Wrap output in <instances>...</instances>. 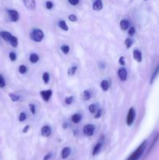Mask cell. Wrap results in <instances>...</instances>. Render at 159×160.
Segmentation results:
<instances>
[{"instance_id":"cell-28","label":"cell","mask_w":159,"mask_h":160,"mask_svg":"<svg viewBox=\"0 0 159 160\" xmlns=\"http://www.w3.org/2000/svg\"><path fill=\"white\" fill-rule=\"evenodd\" d=\"M125 45H126V47L127 48H130V47L132 45V39L129 38H126V40H125Z\"/></svg>"},{"instance_id":"cell-6","label":"cell","mask_w":159,"mask_h":160,"mask_svg":"<svg viewBox=\"0 0 159 160\" xmlns=\"http://www.w3.org/2000/svg\"><path fill=\"white\" fill-rule=\"evenodd\" d=\"M25 7L28 10H34L36 8L35 0H23Z\"/></svg>"},{"instance_id":"cell-20","label":"cell","mask_w":159,"mask_h":160,"mask_svg":"<svg viewBox=\"0 0 159 160\" xmlns=\"http://www.w3.org/2000/svg\"><path fill=\"white\" fill-rule=\"evenodd\" d=\"M39 60V56L38 55L36 54V53H32L30 56V61H31L32 63H36V62H38Z\"/></svg>"},{"instance_id":"cell-16","label":"cell","mask_w":159,"mask_h":160,"mask_svg":"<svg viewBox=\"0 0 159 160\" xmlns=\"http://www.w3.org/2000/svg\"><path fill=\"white\" fill-rule=\"evenodd\" d=\"M101 147H102V143H101V142H98V143L95 145L94 148L92 155H93V156H96V155H98V153L100 152V151H101Z\"/></svg>"},{"instance_id":"cell-22","label":"cell","mask_w":159,"mask_h":160,"mask_svg":"<svg viewBox=\"0 0 159 160\" xmlns=\"http://www.w3.org/2000/svg\"><path fill=\"white\" fill-rule=\"evenodd\" d=\"M42 79H43V81L45 84H48L49 82V80H50V76H49V73L48 72H45L42 75Z\"/></svg>"},{"instance_id":"cell-13","label":"cell","mask_w":159,"mask_h":160,"mask_svg":"<svg viewBox=\"0 0 159 160\" xmlns=\"http://www.w3.org/2000/svg\"><path fill=\"white\" fill-rule=\"evenodd\" d=\"M158 75H159V64L157 66V67H156L155 70H154L153 73L151 74V81H150V83H151V84H153V82L155 81V79L157 78V76H158Z\"/></svg>"},{"instance_id":"cell-2","label":"cell","mask_w":159,"mask_h":160,"mask_svg":"<svg viewBox=\"0 0 159 160\" xmlns=\"http://www.w3.org/2000/svg\"><path fill=\"white\" fill-rule=\"evenodd\" d=\"M44 37H45V34H44L43 31L38 28L34 29L31 33H30V38L31 40H33L35 42H40L43 40Z\"/></svg>"},{"instance_id":"cell-24","label":"cell","mask_w":159,"mask_h":160,"mask_svg":"<svg viewBox=\"0 0 159 160\" xmlns=\"http://www.w3.org/2000/svg\"><path fill=\"white\" fill-rule=\"evenodd\" d=\"M9 96L12 102H18L20 98V96H18V95H15V94L13 93H9Z\"/></svg>"},{"instance_id":"cell-3","label":"cell","mask_w":159,"mask_h":160,"mask_svg":"<svg viewBox=\"0 0 159 160\" xmlns=\"http://www.w3.org/2000/svg\"><path fill=\"white\" fill-rule=\"evenodd\" d=\"M136 117V112L135 109L133 108H130L128 111L127 117H126V123H127L128 126H132V124L133 123L134 120H135Z\"/></svg>"},{"instance_id":"cell-34","label":"cell","mask_w":159,"mask_h":160,"mask_svg":"<svg viewBox=\"0 0 159 160\" xmlns=\"http://www.w3.org/2000/svg\"><path fill=\"white\" fill-rule=\"evenodd\" d=\"M45 6H46V9H51L53 8V6H54V4H53L52 2L47 1Z\"/></svg>"},{"instance_id":"cell-43","label":"cell","mask_w":159,"mask_h":160,"mask_svg":"<svg viewBox=\"0 0 159 160\" xmlns=\"http://www.w3.org/2000/svg\"><path fill=\"white\" fill-rule=\"evenodd\" d=\"M63 128L64 129H65V128H67V127H68V123H66V122H65V123H63Z\"/></svg>"},{"instance_id":"cell-23","label":"cell","mask_w":159,"mask_h":160,"mask_svg":"<svg viewBox=\"0 0 159 160\" xmlns=\"http://www.w3.org/2000/svg\"><path fill=\"white\" fill-rule=\"evenodd\" d=\"M60 48H61V51H62L65 55H67L69 52H70V46H69V45H62Z\"/></svg>"},{"instance_id":"cell-41","label":"cell","mask_w":159,"mask_h":160,"mask_svg":"<svg viewBox=\"0 0 159 160\" xmlns=\"http://www.w3.org/2000/svg\"><path fill=\"white\" fill-rule=\"evenodd\" d=\"M51 157V153H48V154L45 155V157H44V160H49Z\"/></svg>"},{"instance_id":"cell-27","label":"cell","mask_w":159,"mask_h":160,"mask_svg":"<svg viewBox=\"0 0 159 160\" xmlns=\"http://www.w3.org/2000/svg\"><path fill=\"white\" fill-rule=\"evenodd\" d=\"M90 98H91V94H90V92L87 90L84 91V100H86V101H88V100H90Z\"/></svg>"},{"instance_id":"cell-39","label":"cell","mask_w":159,"mask_h":160,"mask_svg":"<svg viewBox=\"0 0 159 160\" xmlns=\"http://www.w3.org/2000/svg\"><path fill=\"white\" fill-rule=\"evenodd\" d=\"M118 62H119V64L121 66H125V64H126V62H125V58L123 57V56H121V57L119 58Z\"/></svg>"},{"instance_id":"cell-40","label":"cell","mask_w":159,"mask_h":160,"mask_svg":"<svg viewBox=\"0 0 159 160\" xmlns=\"http://www.w3.org/2000/svg\"><path fill=\"white\" fill-rule=\"evenodd\" d=\"M101 113H102V111H101V109H98V110H97V113L95 114L94 117L96 119L100 118V117H101Z\"/></svg>"},{"instance_id":"cell-38","label":"cell","mask_w":159,"mask_h":160,"mask_svg":"<svg viewBox=\"0 0 159 160\" xmlns=\"http://www.w3.org/2000/svg\"><path fill=\"white\" fill-rule=\"evenodd\" d=\"M68 2H70V4H71L72 6H76L79 3L80 0H68Z\"/></svg>"},{"instance_id":"cell-17","label":"cell","mask_w":159,"mask_h":160,"mask_svg":"<svg viewBox=\"0 0 159 160\" xmlns=\"http://www.w3.org/2000/svg\"><path fill=\"white\" fill-rule=\"evenodd\" d=\"M58 26H59L61 29L63 30V31H67L69 30V27L65 20H59V21L58 22Z\"/></svg>"},{"instance_id":"cell-11","label":"cell","mask_w":159,"mask_h":160,"mask_svg":"<svg viewBox=\"0 0 159 160\" xmlns=\"http://www.w3.org/2000/svg\"><path fill=\"white\" fill-rule=\"evenodd\" d=\"M132 55H133V59H135L136 61H137L138 62H141L142 61V53L140 50L139 49L133 50Z\"/></svg>"},{"instance_id":"cell-4","label":"cell","mask_w":159,"mask_h":160,"mask_svg":"<svg viewBox=\"0 0 159 160\" xmlns=\"http://www.w3.org/2000/svg\"><path fill=\"white\" fill-rule=\"evenodd\" d=\"M7 12L9 14V19L12 22H17L20 19V14L15 9H7Z\"/></svg>"},{"instance_id":"cell-14","label":"cell","mask_w":159,"mask_h":160,"mask_svg":"<svg viewBox=\"0 0 159 160\" xmlns=\"http://www.w3.org/2000/svg\"><path fill=\"white\" fill-rule=\"evenodd\" d=\"M0 36H1L5 41H6V42H9L11 38L12 37V34L9 32H8V31H1V32H0Z\"/></svg>"},{"instance_id":"cell-33","label":"cell","mask_w":159,"mask_h":160,"mask_svg":"<svg viewBox=\"0 0 159 160\" xmlns=\"http://www.w3.org/2000/svg\"><path fill=\"white\" fill-rule=\"evenodd\" d=\"M9 59H10L11 61L14 62V61L17 59V55H16V53L14 52H11L9 55Z\"/></svg>"},{"instance_id":"cell-18","label":"cell","mask_w":159,"mask_h":160,"mask_svg":"<svg viewBox=\"0 0 159 160\" xmlns=\"http://www.w3.org/2000/svg\"><path fill=\"white\" fill-rule=\"evenodd\" d=\"M129 22L127 20H123L120 22V28L123 31H126L129 28Z\"/></svg>"},{"instance_id":"cell-31","label":"cell","mask_w":159,"mask_h":160,"mask_svg":"<svg viewBox=\"0 0 159 160\" xmlns=\"http://www.w3.org/2000/svg\"><path fill=\"white\" fill-rule=\"evenodd\" d=\"M73 102V96H70V97H66L65 99V103L66 105H71Z\"/></svg>"},{"instance_id":"cell-36","label":"cell","mask_w":159,"mask_h":160,"mask_svg":"<svg viewBox=\"0 0 159 160\" xmlns=\"http://www.w3.org/2000/svg\"><path fill=\"white\" fill-rule=\"evenodd\" d=\"M29 108H30V111L31 112V113H32L33 115H34V114L36 113L35 106H34V104H30L29 105Z\"/></svg>"},{"instance_id":"cell-29","label":"cell","mask_w":159,"mask_h":160,"mask_svg":"<svg viewBox=\"0 0 159 160\" xmlns=\"http://www.w3.org/2000/svg\"><path fill=\"white\" fill-rule=\"evenodd\" d=\"M27 71V69H26V67L24 65H20V67H19V72H20L21 74H24V73H26Z\"/></svg>"},{"instance_id":"cell-32","label":"cell","mask_w":159,"mask_h":160,"mask_svg":"<svg viewBox=\"0 0 159 160\" xmlns=\"http://www.w3.org/2000/svg\"><path fill=\"white\" fill-rule=\"evenodd\" d=\"M5 86H6V81H5V79L2 75L0 74V88H2Z\"/></svg>"},{"instance_id":"cell-35","label":"cell","mask_w":159,"mask_h":160,"mask_svg":"<svg viewBox=\"0 0 159 160\" xmlns=\"http://www.w3.org/2000/svg\"><path fill=\"white\" fill-rule=\"evenodd\" d=\"M69 20H70V21L71 22H76V20H77V17H76V15H74V14H70V16H69Z\"/></svg>"},{"instance_id":"cell-21","label":"cell","mask_w":159,"mask_h":160,"mask_svg":"<svg viewBox=\"0 0 159 160\" xmlns=\"http://www.w3.org/2000/svg\"><path fill=\"white\" fill-rule=\"evenodd\" d=\"M9 42L12 47H14V48L17 47V45H18V39H17V37H15V36L13 35H12V37L11 38L10 41H9Z\"/></svg>"},{"instance_id":"cell-15","label":"cell","mask_w":159,"mask_h":160,"mask_svg":"<svg viewBox=\"0 0 159 160\" xmlns=\"http://www.w3.org/2000/svg\"><path fill=\"white\" fill-rule=\"evenodd\" d=\"M100 85H101V88L103 92H107L109 89V88H110V84H109V82L107 80H103Z\"/></svg>"},{"instance_id":"cell-30","label":"cell","mask_w":159,"mask_h":160,"mask_svg":"<svg viewBox=\"0 0 159 160\" xmlns=\"http://www.w3.org/2000/svg\"><path fill=\"white\" fill-rule=\"evenodd\" d=\"M26 113H25V112H20V116H19V121L23 122V121H25V120H26Z\"/></svg>"},{"instance_id":"cell-1","label":"cell","mask_w":159,"mask_h":160,"mask_svg":"<svg viewBox=\"0 0 159 160\" xmlns=\"http://www.w3.org/2000/svg\"><path fill=\"white\" fill-rule=\"evenodd\" d=\"M147 146V141H144V142H142L140 145V146L127 158L126 160H139L140 158L141 157L142 155H143V152H144L145 148H146Z\"/></svg>"},{"instance_id":"cell-42","label":"cell","mask_w":159,"mask_h":160,"mask_svg":"<svg viewBox=\"0 0 159 160\" xmlns=\"http://www.w3.org/2000/svg\"><path fill=\"white\" fill-rule=\"evenodd\" d=\"M29 130H30V126L26 125V126L23 129V133H26L28 131H29Z\"/></svg>"},{"instance_id":"cell-25","label":"cell","mask_w":159,"mask_h":160,"mask_svg":"<svg viewBox=\"0 0 159 160\" xmlns=\"http://www.w3.org/2000/svg\"><path fill=\"white\" fill-rule=\"evenodd\" d=\"M76 70H77V67H76V66H73V67H70V68L69 69V70H68L69 75H70V76H73V75L76 73Z\"/></svg>"},{"instance_id":"cell-37","label":"cell","mask_w":159,"mask_h":160,"mask_svg":"<svg viewBox=\"0 0 159 160\" xmlns=\"http://www.w3.org/2000/svg\"><path fill=\"white\" fill-rule=\"evenodd\" d=\"M135 33H136V29L135 28H133V27L129 28V31H128V34H129V36H133L134 34H135Z\"/></svg>"},{"instance_id":"cell-19","label":"cell","mask_w":159,"mask_h":160,"mask_svg":"<svg viewBox=\"0 0 159 160\" xmlns=\"http://www.w3.org/2000/svg\"><path fill=\"white\" fill-rule=\"evenodd\" d=\"M81 119H82L81 115H80V114H78V113H75L72 116L71 120L74 123H78L81 121Z\"/></svg>"},{"instance_id":"cell-5","label":"cell","mask_w":159,"mask_h":160,"mask_svg":"<svg viewBox=\"0 0 159 160\" xmlns=\"http://www.w3.org/2000/svg\"><path fill=\"white\" fill-rule=\"evenodd\" d=\"M95 131V128L92 124H87L84 128V134L87 137H90L94 134Z\"/></svg>"},{"instance_id":"cell-8","label":"cell","mask_w":159,"mask_h":160,"mask_svg":"<svg viewBox=\"0 0 159 160\" xmlns=\"http://www.w3.org/2000/svg\"><path fill=\"white\" fill-rule=\"evenodd\" d=\"M41 135L43 136V137H49L51 134V127L48 126V125H45L44 127H42L41 130Z\"/></svg>"},{"instance_id":"cell-7","label":"cell","mask_w":159,"mask_h":160,"mask_svg":"<svg viewBox=\"0 0 159 160\" xmlns=\"http://www.w3.org/2000/svg\"><path fill=\"white\" fill-rule=\"evenodd\" d=\"M41 96L42 99L44 100L45 102H48L49 99L51 98V95H52V91L51 90H44L41 91L40 92Z\"/></svg>"},{"instance_id":"cell-44","label":"cell","mask_w":159,"mask_h":160,"mask_svg":"<svg viewBox=\"0 0 159 160\" xmlns=\"http://www.w3.org/2000/svg\"><path fill=\"white\" fill-rule=\"evenodd\" d=\"M143 1H147V0H143Z\"/></svg>"},{"instance_id":"cell-26","label":"cell","mask_w":159,"mask_h":160,"mask_svg":"<svg viewBox=\"0 0 159 160\" xmlns=\"http://www.w3.org/2000/svg\"><path fill=\"white\" fill-rule=\"evenodd\" d=\"M88 109L89 112H90V113H94V112H97V110H98V108H97V106L95 104H91L89 106Z\"/></svg>"},{"instance_id":"cell-12","label":"cell","mask_w":159,"mask_h":160,"mask_svg":"<svg viewBox=\"0 0 159 160\" xmlns=\"http://www.w3.org/2000/svg\"><path fill=\"white\" fill-rule=\"evenodd\" d=\"M70 153H71V149H70V148H69V147H65V148L62 150L61 156H62V159H65L70 156Z\"/></svg>"},{"instance_id":"cell-10","label":"cell","mask_w":159,"mask_h":160,"mask_svg":"<svg viewBox=\"0 0 159 160\" xmlns=\"http://www.w3.org/2000/svg\"><path fill=\"white\" fill-rule=\"evenodd\" d=\"M103 3L101 0H95L93 3V9L95 11H99L102 9Z\"/></svg>"},{"instance_id":"cell-9","label":"cell","mask_w":159,"mask_h":160,"mask_svg":"<svg viewBox=\"0 0 159 160\" xmlns=\"http://www.w3.org/2000/svg\"><path fill=\"white\" fill-rule=\"evenodd\" d=\"M118 76L122 81H126L128 74H127V71H126V68H124V67H121V68L118 69Z\"/></svg>"}]
</instances>
